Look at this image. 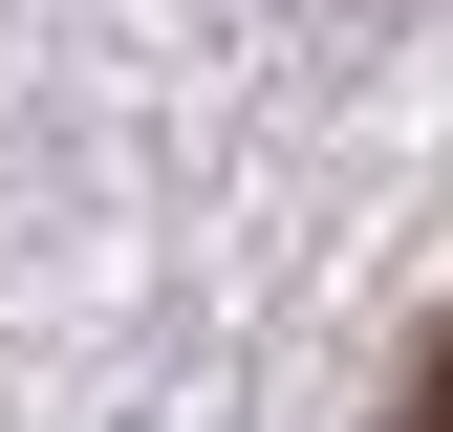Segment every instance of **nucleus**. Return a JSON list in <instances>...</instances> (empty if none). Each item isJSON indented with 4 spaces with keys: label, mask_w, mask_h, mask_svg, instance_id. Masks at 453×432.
Masks as SVG:
<instances>
[{
    "label": "nucleus",
    "mask_w": 453,
    "mask_h": 432,
    "mask_svg": "<svg viewBox=\"0 0 453 432\" xmlns=\"http://www.w3.org/2000/svg\"><path fill=\"white\" fill-rule=\"evenodd\" d=\"M388 432H453V324H432V367H411V411H388Z\"/></svg>",
    "instance_id": "obj_1"
}]
</instances>
